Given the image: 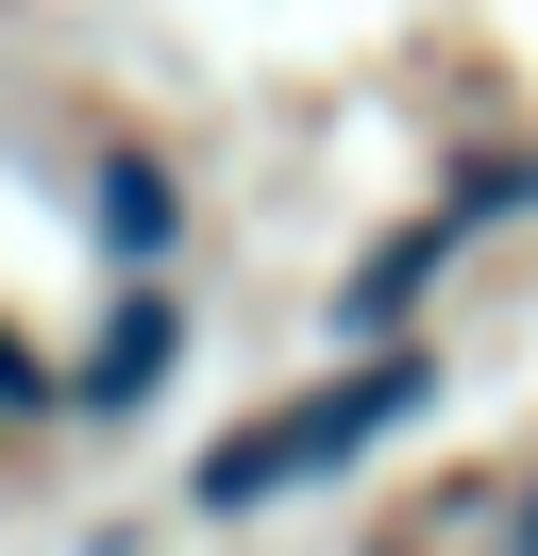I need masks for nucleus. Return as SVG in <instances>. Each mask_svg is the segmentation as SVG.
Returning <instances> with one entry per match:
<instances>
[{
	"label": "nucleus",
	"instance_id": "nucleus-1",
	"mask_svg": "<svg viewBox=\"0 0 538 556\" xmlns=\"http://www.w3.org/2000/svg\"><path fill=\"white\" fill-rule=\"evenodd\" d=\"M404 388H421V371H354V388H320V405H286V421H253V439H219V472H202V489H219V506H269V489L336 472L354 439H387Z\"/></svg>",
	"mask_w": 538,
	"mask_h": 556
}]
</instances>
